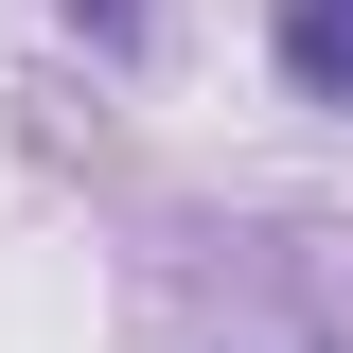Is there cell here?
Listing matches in <instances>:
<instances>
[{
    "mask_svg": "<svg viewBox=\"0 0 353 353\" xmlns=\"http://www.w3.org/2000/svg\"><path fill=\"white\" fill-rule=\"evenodd\" d=\"M159 353H353V248L336 230H212V265H194V318H176Z\"/></svg>",
    "mask_w": 353,
    "mask_h": 353,
    "instance_id": "1",
    "label": "cell"
},
{
    "mask_svg": "<svg viewBox=\"0 0 353 353\" xmlns=\"http://www.w3.org/2000/svg\"><path fill=\"white\" fill-rule=\"evenodd\" d=\"M88 71H159V0H53Z\"/></svg>",
    "mask_w": 353,
    "mask_h": 353,
    "instance_id": "3",
    "label": "cell"
},
{
    "mask_svg": "<svg viewBox=\"0 0 353 353\" xmlns=\"http://www.w3.org/2000/svg\"><path fill=\"white\" fill-rule=\"evenodd\" d=\"M265 71H283V106L353 124V0H265Z\"/></svg>",
    "mask_w": 353,
    "mask_h": 353,
    "instance_id": "2",
    "label": "cell"
}]
</instances>
